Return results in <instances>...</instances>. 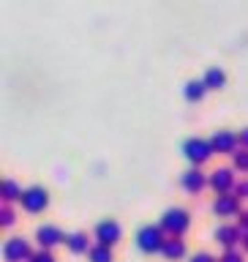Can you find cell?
Listing matches in <instances>:
<instances>
[{"mask_svg":"<svg viewBox=\"0 0 248 262\" xmlns=\"http://www.w3.org/2000/svg\"><path fill=\"white\" fill-rule=\"evenodd\" d=\"M188 227H191V213L186 208H169L161 216V229L169 232V237H183Z\"/></svg>","mask_w":248,"mask_h":262,"instance_id":"obj_1","label":"cell"},{"mask_svg":"<svg viewBox=\"0 0 248 262\" xmlns=\"http://www.w3.org/2000/svg\"><path fill=\"white\" fill-rule=\"evenodd\" d=\"M164 241H167V235H164L161 224H145V227H139V232H137V246H139V251H145V254L161 251Z\"/></svg>","mask_w":248,"mask_h":262,"instance_id":"obj_2","label":"cell"},{"mask_svg":"<svg viewBox=\"0 0 248 262\" xmlns=\"http://www.w3.org/2000/svg\"><path fill=\"white\" fill-rule=\"evenodd\" d=\"M183 156L188 161L194 164V167H199V164H205L213 156V145L210 139H202V137H188L183 142Z\"/></svg>","mask_w":248,"mask_h":262,"instance_id":"obj_3","label":"cell"},{"mask_svg":"<svg viewBox=\"0 0 248 262\" xmlns=\"http://www.w3.org/2000/svg\"><path fill=\"white\" fill-rule=\"evenodd\" d=\"M36 251H30V243H28V237H19V235H14V237H8V241L3 243V259L6 262H25Z\"/></svg>","mask_w":248,"mask_h":262,"instance_id":"obj_4","label":"cell"},{"mask_svg":"<svg viewBox=\"0 0 248 262\" xmlns=\"http://www.w3.org/2000/svg\"><path fill=\"white\" fill-rule=\"evenodd\" d=\"M208 186H210L216 194H229V191L237 186L235 169H232V167H216V169L208 175Z\"/></svg>","mask_w":248,"mask_h":262,"instance_id":"obj_5","label":"cell"},{"mask_svg":"<svg viewBox=\"0 0 248 262\" xmlns=\"http://www.w3.org/2000/svg\"><path fill=\"white\" fill-rule=\"evenodd\" d=\"M22 208L28 210V213H41L49 205V191L44 186H28L22 191Z\"/></svg>","mask_w":248,"mask_h":262,"instance_id":"obj_6","label":"cell"},{"mask_svg":"<svg viewBox=\"0 0 248 262\" xmlns=\"http://www.w3.org/2000/svg\"><path fill=\"white\" fill-rule=\"evenodd\" d=\"M210 145H213V153H229L235 156L237 153V145H240V137L229 128H221V131H213L210 137Z\"/></svg>","mask_w":248,"mask_h":262,"instance_id":"obj_7","label":"cell"},{"mask_svg":"<svg viewBox=\"0 0 248 262\" xmlns=\"http://www.w3.org/2000/svg\"><path fill=\"white\" fill-rule=\"evenodd\" d=\"M120 235H123V229H120V224L115 219H104V221H98L96 224V241L101 243V246H112L120 241Z\"/></svg>","mask_w":248,"mask_h":262,"instance_id":"obj_8","label":"cell"},{"mask_svg":"<svg viewBox=\"0 0 248 262\" xmlns=\"http://www.w3.org/2000/svg\"><path fill=\"white\" fill-rule=\"evenodd\" d=\"M213 213H216V216H237V213H240V196L235 191L216 194V200H213Z\"/></svg>","mask_w":248,"mask_h":262,"instance_id":"obj_9","label":"cell"},{"mask_svg":"<svg viewBox=\"0 0 248 262\" xmlns=\"http://www.w3.org/2000/svg\"><path fill=\"white\" fill-rule=\"evenodd\" d=\"M180 186H183L188 194H199L202 188L208 186V175H205L199 167H191V169H186L183 175H180Z\"/></svg>","mask_w":248,"mask_h":262,"instance_id":"obj_10","label":"cell"},{"mask_svg":"<svg viewBox=\"0 0 248 262\" xmlns=\"http://www.w3.org/2000/svg\"><path fill=\"white\" fill-rule=\"evenodd\" d=\"M36 241H38L41 249H49V251H52V246L63 243L65 237H63V232H60L55 224H41V227L36 229Z\"/></svg>","mask_w":248,"mask_h":262,"instance_id":"obj_11","label":"cell"},{"mask_svg":"<svg viewBox=\"0 0 248 262\" xmlns=\"http://www.w3.org/2000/svg\"><path fill=\"white\" fill-rule=\"evenodd\" d=\"M213 237H216L218 243H224L227 249H235V246L243 241V232L237 229V224H221V227H216Z\"/></svg>","mask_w":248,"mask_h":262,"instance_id":"obj_12","label":"cell"},{"mask_svg":"<svg viewBox=\"0 0 248 262\" xmlns=\"http://www.w3.org/2000/svg\"><path fill=\"white\" fill-rule=\"evenodd\" d=\"M202 79H205V85H208V90H218V88L227 85V71L221 69V66H210Z\"/></svg>","mask_w":248,"mask_h":262,"instance_id":"obj_13","label":"cell"},{"mask_svg":"<svg viewBox=\"0 0 248 262\" xmlns=\"http://www.w3.org/2000/svg\"><path fill=\"white\" fill-rule=\"evenodd\" d=\"M161 254L167 259H180L186 254V241H183V237H167V241H164Z\"/></svg>","mask_w":248,"mask_h":262,"instance_id":"obj_14","label":"cell"},{"mask_svg":"<svg viewBox=\"0 0 248 262\" xmlns=\"http://www.w3.org/2000/svg\"><path fill=\"white\" fill-rule=\"evenodd\" d=\"M65 246L74 251V254H85V251H90V246H87V235L85 232H69L65 235Z\"/></svg>","mask_w":248,"mask_h":262,"instance_id":"obj_15","label":"cell"},{"mask_svg":"<svg viewBox=\"0 0 248 262\" xmlns=\"http://www.w3.org/2000/svg\"><path fill=\"white\" fill-rule=\"evenodd\" d=\"M208 93V85H205V79H188L186 88H183V96L188 101H199V98Z\"/></svg>","mask_w":248,"mask_h":262,"instance_id":"obj_16","label":"cell"},{"mask_svg":"<svg viewBox=\"0 0 248 262\" xmlns=\"http://www.w3.org/2000/svg\"><path fill=\"white\" fill-rule=\"evenodd\" d=\"M87 257H90V262H115V254H112V249H109V246H101V243L90 246Z\"/></svg>","mask_w":248,"mask_h":262,"instance_id":"obj_17","label":"cell"},{"mask_svg":"<svg viewBox=\"0 0 248 262\" xmlns=\"http://www.w3.org/2000/svg\"><path fill=\"white\" fill-rule=\"evenodd\" d=\"M0 194H3V202H6V205H11V202H16V200H22V188L16 186L11 178H6V180H3V191H0Z\"/></svg>","mask_w":248,"mask_h":262,"instance_id":"obj_18","label":"cell"},{"mask_svg":"<svg viewBox=\"0 0 248 262\" xmlns=\"http://www.w3.org/2000/svg\"><path fill=\"white\" fill-rule=\"evenodd\" d=\"M232 169L248 172V147H240V150L232 156Z\"/></svg>","mask_w":248,"mask_h":262,"instance_id":"obj_19","label":"cell"},{"mask_svg":"<svg viewBox=\"0 0 248 262\" xmlns=\"http://www.w3.org/2000/svg\"><path fill=\"white\" fill-rule=\"evenodd\" d=\"M0 224H3V227L14 224V208H11V205H6V202H3V210H0Z\"/></svg>","mask_w":248,"mask_h":262,"instance_id":"obj_20","label":"cell"},{"mask_svg":"<svg viewBox=\"0 0 248 262\" xmlns=\"http://www.w3.org/2000/svg\"><path fill=\"white\" fill-rule=\"evenodd\" d=\"M30 262H57V259H55V254L49 251V249H38V251L30 257Z\"/></svg>","mask_w":248,"mask_h":262,"instance_id":"obj_21","label":"cell"},{"mask_svg":"<svg viewBox=\"0 0 248 262\" xmlns=\"http://www.w3.org/2000/svg\"><path fill=\"white\" fill-rule=\"evenodd\" d=\"M218 262H243V254L237 251V249H227L224 254H221Z\"/></svg>","mask_w":248,"mask_h":262,"instance_id":"obj_22","label":"cell"},{"mask_svg":"<svg viewBox=\"0 0 248 262\" xmlns=\"http://www.w3.org/2000/svg\"><path fill=\"white\" fill-rule=\"evenodd\" d=\"M237 229L243 232V241H245V237H248V210L237 213Z\"/></svg>","mask_w":248,"mask_h":262,"instance_id":"obj_23","label":"cell"},{"mask_svg":"<svg viewBox=\"0 0 248 262\" xmlns=\"http://www.w3.org/2000/svg\"><path fill=\"white\" fill-rule=\"evenodd\" d=\"M235 194L240 196V200H248V180H237V186H235Z\"/></svg>","mask_w":248,"mask_h":262,"instance_id":"obj_24","label":"cell"},{"mask_svg":"<svg viewBox=\"0 0 248 262\" xmlns=\"http://www.w3.org/2000/svg\"><path fill=\"white\" fill-rule=\"evenodd\" d=\"M191 262H218L213 254H208V251H196L194 257H191Z\"/></svg>","mask_w":248,"mask_h":262,"instance_id":"obj_25","label":"cell"},{"mask_svg":"<svg viewBox=\"0 0 248 262\" xmlns=\"http://www.w3.org/2000/svg\"><path fill=\"white\" fill-rule=\"evenodd\" d=\"M237 137H240V145H243V147H248V126H245V128H243Z\"/></svg>","mask_w":248,"mask_h":262,"instance_id":"obj_26","label":"cell"},{"mask_svg":"<svg viewBox=\"0 0 248 262\" xmlns=\"http://www.w3.org/2000/svg\"><path fill=\"white\" fill-rule=\"evenodd\" d=\"M243 246H245V251H248V237H245V241H243Z\"/></svg>","mask_w":248,"mask_h":262,"instance_id":"obj_27","label":"cell"}]
</instances>
